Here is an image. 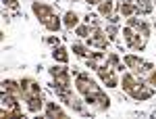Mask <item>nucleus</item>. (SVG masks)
<instances>
[{
	"label": "nucleus",
	"mask_w": 156,
	"mask_h": 119,
	"mask_svg": "<svg viewBox=\"0 0 156 119\" xmlns=\"http://www.w3.org/2000/svg\"><path fill=\"white\" fill-rule=\"evenodd\" d=\"M19 96L15 94H9V92H4L2 94V117L4 119H11V117H21V107H19V100H17Z\"/></svg>",
	"instance_id": "1"
},
{
	"label": "nucleus",
	"mask_w": 156,
	"mask_h": 119,
	"mask_svg": "<svg viewBox=\"0 0 156 119\" xmlns=\"http://www.w3.org/2000/svg\"><path fill=\"white\" fill-rule=\"evenodd\" d=\"M83 98H85V102H87V105L100 109V111H106V109L110 107V98H108V96L104 94L100 88H98V90H94V92H90V94H85Z\"/></svg>",
	"instance_id": "2"
},
{
	"label": "nucleus",
	"mask_w": 156,
	"mask_h": 119,
	"mask_svg": "<svg viewBox=\"0 0 156 119\" xmlns=\"http://www.w3.org/2000/svg\"><path fill=\"white\" fill-rule=\"evenodd\" d=\"M98 77L102 80V84H106L108 88H117L119 86V77H117V73H115V67L112 65H102V67H98Z\"/></svg>",
	"instance_id": "3"
},
{
	"label": "nucleus",
	"mask_w": 156,
	"mask_h": 119,
	"mask_svg": "<svg viewBox=\"0 0 156 119\" xmlns=\"http://www.w3.org/2000/svg\"><path fill=\"white\" fill-rule=\"evenodd\" d=\"M75 88H77V92L79 94H90V92H94V90H98L100 86H98L94 80H90V75L87 73H79L77 77H75Z\"/></svg>",
	"instance_id": "4"
},
{
	"label": "nucleus",
	"mask_w": 156,
	"mask_h": 119,
	"mask_svg": "<svg viewBox=\"0 0 156 119\" xmlns=\"http://www.w3.org/2000/svg\"><path fill=\"white\" fill-rule=\"evenodd\" d=\"M50 75L54 77V86H62V88H71V73L67 67H58V65H54L52 69H50Z\"/></svg>",
	"instance_id": "5"
},
{
	"label": "nucleus",
	"mask_w": 156,
	"mask_h": 119,
	"mask_svg": "<svg viewBox=\"0 0 156 119\" xmlns=\"http://www.w3.org/2000/svg\"><path fill=\"white\" fill-rule=\"evenodd\" d=\"M87 44L100 48V50H104V48L108 46V38H106V34H104L100 27H94V29L90 32V36H87Z\"/></svg>",
	"instance_id": "6"
},
{
	"label": "nucleus",
	"mask_w": 156,
	"mask_h": 119,
	"mask_svg": "<svg viewBox=\"0 0 156 119\" xmlns=\"http://www.w3.org/2000/svg\"><path fill=\"white\" fill-rule=\"evenodd\" d=\"M19 84H21V96H23L25 100L27 98H34V96H42L37 82H34V80H21Z\"/></svg>",
	"instance_id": "7"
},
{
	"label": "nucleus",
	"mask_w": 156,
	"mask_h": 119,
	"mask_svg": "<svg viewBox=\"0 0 156 119\" xmlns=\"http://www.w3.org/2000/svg\"><path fill=\"white\" fill-rule=\"evenodd\" d=\"M129 94H131L133 100H140V102H142V100L152 98V94H154V86H150V84H148V86H144V82H142L137 88H135V90H131Z\"/></svg>",
	"instance_id": "8"
},
{
	"label": "nucleus",
	"mask_w": 156,
	"mask_h": 119,
	"mask_svg": "<svg viewBox=\"0 0 156 119\" xmlns=\"http://www.w3.org/2000/svg\"><path fill=\"white\" fill-rule=\"evenodd\" d=\"M31 11H34V15H36L42 23H44L48 17L54 15V9H52L50 4H44V2H34V4H31Z\"/></svg>",
	"instance_id": "9"
},
{
	"label": "nucleus",
	"mask_w": 156,
	"mask_h": 119,
	"mask_svg": "<svg viewBox=\"0 0 156 119\" xmlns=\"http://www.w3.org/2000/svg\"><path fill=\"white\" fill-rule=\"evenodd\" d=\"M142 82H144V80H142L137 73H125V75H123V90H125V92H131V90H135Z\"/></svg>",
	"instance_id": "10"
},
{
	"label": "nucleus",
	"mask_w": 156,
	"mask_h": 119,
	"mask_svg": "<svg viewBox=\"0 0 156 119\" xmlns=\"http://www.w3.org/2000/svg\"><path fill=\"white\" fill-rule=\"evenodd\" d=\"M127 46L131 48V50H135V52H140V50H144L146 46V36H142V34H133L131 40H127Z\"/></svg>",
	"instance_id": "11"
},
{
	"label": "nucleus",
	"mask_w": 156,
	"mask_h": 119,
	"mask_svg": "<svg viewBox=\"0 0 156 119\" xmlns=\"http://www.w3.org/2000/svg\"><path fill=\"white\" fill-rule=\"evenodd\" d=\"M46 117H50V119H56V117L67 119V113H65L56 102H48V105H46Z\"/></svg>",
	"instance_id": "12"
},
{
	"label": "nucleus",
	"mask_w": 156,
	"mask_h": 119,
	"mask_svg": "<svg viewBox=\"0 0 156 119\" xmlns=\"http://www.w3.org/2000/svg\"><path fill=\"white\" fill-rule=\"evenodd\" d=\"M2 90H4V92H9V94L21 96V84L12 82V80H4V82H2Z\"/></svg>",
	"instance_id": "13"
},
{
	"label": "nucleus",
	"mask_w": 156,
	"mask_h": 119,
	"mask_svg": "<svg viewBox=\"0 0 156 119\" xmlns=\"http://www.w3.org/2000/svg\"><path fill=\"white\" fill-rule=\"evenodd\" d=\"M152 0H135V11L137 15H150L152 13Z\"/></svg>",
	"instance_id": "14"
},
{
	"label": "nucleus",
	"mask_w": 156,
	"mask_h": 119,
	"mask_svg": "<svg viewBox=\"0 0 156 119\" xmlns=\"http://www.w3.org/2000/svg\"><path fill=\"white\" fill-rule=\"evenodd\" d=\"M119 13L121 15H123V17H133V15H135V2H123V0H121L119 2Z\"/></svg>",
	"instance_id": "15"
},
{
	"label": "nucleus",
	"mask_w": 156,
	"mask_h": 119,
	"mask_svg": "<svg viewBox=\"0 0 156 119\" xmlns=\"http://www.w3.org/2000/svg\"><path fill=\"white\" fill-rule=\"evenodd\" d=\"M123 63H125L129 69H133V71H137V69L144 65V61L140 59V57H135V54H127V57L123 59Z\"/></svg>",
	"instance_id": "16"
},
{
	"label": "nucleus",
	"mask_w": 156,
	"mask_h": 119,
	"mask_svg": "<svg viewBox=\"0 0 156 119\" xmlns=\"http://www.w3.org/2000/svg\"><path fill=\"white\" fill-rule=\"evenodd\" d=\"M112 11H115V4H112L110 0H102V2L98 4V13H100L102 17H106V19L112 15Z\"/></svg>",
	"instance_id": "17"
},
{
	"label": "nucleus",
	"mask_w": 156,
	"mask_h": 119,
	"mask_svg": "<svg viewBox=\"0 0 156 119\" xmlns=\"http://www.w3.org/2000/svg\"><path fill=\"white\" fill-rule=\"evenodd\" d=\"M60 25H62V21H60L56 15H52V17H48V19L44 21V27H46L48 32H58Z\"/></svg>",
	"instance_id": "18"
},
{
	"label": "nucleus",
	"mask_w": 156,
	"mask_h": 119,
	"mask_svg": "<svg viewBox=\"0 0 156 119\" xmlns=\"http://www.w3.org/2000/svg\"><path fill=\"white\" fill-rule=\"evenodd\" d=\"M62 23H65V27H69V29H73V27H77V23H79V17H77V13L69 11L67 15H65Z\"/></svg>",
	"instance_id": "19"
},
{
	"label": "nucleus",
	"mask_w": 156,
	"mask_h": 119,
	"mask_svg": "<svg viewBox=\"0 0 156 119\" xmlns=\"http://www.w3.org/2000/svg\"><path fill=\"white\" fill-rule=\"evenodd\" d=\"M87 67H90V69L102 67V54H100V52H92V54L87 57Z\"/></svg>",
	"instance_id": "20"
},
{
	"label": "nucleus",
	"mask_w": 156,
	"mask_h": 119,
	"mask_svg": "<svg viewBox=\"0 0 156 119\" xmlns=\"http://www.w3.org/2000/svg\"><path fill=\"white\" fill-rule=\"evenodd\" d=\"M52 57H54V61H58V63H67L69 61V52H67V48L56 46L54 52H52Z\"/></svg>",
	"instance_id": "21"
},
{
	"label": "nucleus",
	"mask_w": 156,
	"mask_h": 119,
	"mask_svg": "<svg viewBox=\"0 0 156 119\" xmlns=\"http://www.w3.org/2000/svg\"><path fill=\"white\" fill-rule=\"evenodd\" d=\"M27 109L31 113H37L42 109V96H34V98H27Z\"/></svg>",
	"instance_id": "22"
},
{
	"label": "nucleus",
	"mask_w": 156,
	"mask_h": 119,
	"mask_svg": "<svg viewBox=\"0 0 156 119\" xmlns=\"http://www.w3.org/2000/svg\"><path fill=\"white\" fill-rule=\"evenodd\" d=\"M73 52L77 54V57H90L92 52L87 50V46H83V44H73Z\"/></svg>",
	"instance_id": "23"
},
{
	"label": "nucleus",
	"mask_w": 156,
	"mask_h": 119,
	"mask_svg": "<svg viewBox=\"0 0 156 119\" xmlns=\"http://www.w3.org/2000/svg\"><path fill=\"white\" fill-rule=\"evenodd\" d=\"M108 65H112L115 69H123V65H121V61H119V57L112 52V54H108V61H106Z\"/></svg>",
	"instance_id": "24"
},
{
	"label": "nucleus",
	"mask_w": 156,
	"mask_h": 119,
	"mask_svg": "<svg viewBox=\"0 0 156 119\" xmlns=\"http://www.w3.org/2000/svg\"><path fill=\"white\" fill-rule=\"evenodd\" d=\"M146 82L150 84V86H154V88H156V67H152V69H150V73L146 75Z\"/></svg>",
	"instance_id": "25"
},
{
	"label": "nucleus",
	"mask_w": 156,
	"mask_h": 119,
	"mask_svg": "<svg viewBox=\"0 0 156 119\" xmlns=\"http://www.w3.org/2000/svg\"><path fill=\"white\" fill-rule=\"evenodd\" d=\"M75 32H77V36H81V38L90 36V27H87V25H77V29H75Z\"/></svg>",
	"instance_id": "26"
},
{
	"label": "nucleus",
	"mask_w": 156,
	"mask_h": 119,
	"mask_svg": "<svg viewBox=\"0 0 156 119\" xmlns=\"http://www.w3.org/2000/svg\"><path fill=\"white\" fill-rule=\"evenodd\" d=\"M115 38H117V25L112 23L108 27V40H115Z\"/></svg>",
	"instance_id": "27"
},
{
	"label": "nucleus",
	"mask_w": 156,
	"mask_h": 119,
	"mask_svg": "<svg viewBox=\"0 0 156 119\" xmlns=\"http://www.w3.org/2000/svg\"><path fill=\"white\" fill-rule=\"evenodd\" d=\"M6 4H9L11 9H17V0H6Z\"/></svg>",
	"instance_id": "28"
},
{
	"label": "nucleus",
	"mask_w": 156,
	"mask_h": 119,
	"mask_svg": "<svg viewBox=\"0 0 156 119\" xmlns=\"http://www.w3.org/2000/svg\"><path fill=\"white\" fill-rule=\"evenodd\" d=\"M85 2H90V4H100L102 0H85Z\"/></svg>",
	"instance_id": "29"
},
{
	"label": "nucleus",
	"mask_w": 156,
	"mask_h": 119,
	"mask_svg": "<svg viewBox=\"0 0 156 119\" xmlns=\"http://www.w3.org/2000/svg\"><path fill=\"white\" fill-rule=\"evenodd\" d=\"M152 2H156V0H152Z\"/></svg>",
	"instance_id": "30"
}]
</instances>
